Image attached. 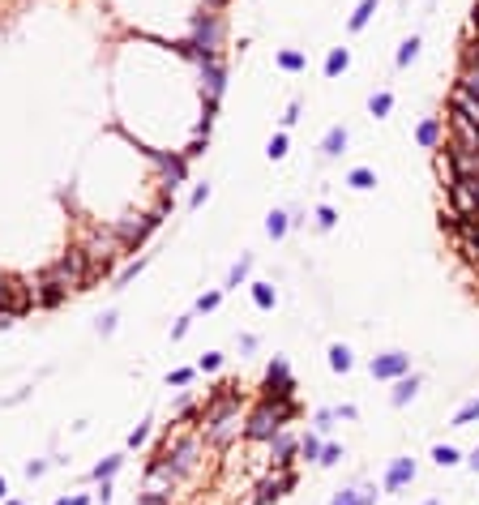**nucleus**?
<instances>
[{
  "mask_svg": "<svg viewBox=\"0 0 479 505\" xmlns=\"http://www.w3.org/2000/svg\"><path fill=\"white\" fill-rule=\"evenodd\" d=\"M146 441H150V420H146V424H137L133 433H129V450H141Z\"/></svg>",
  "mask_w": 479,
  "mask_h": 505,
  "instance_id": "a19ab883",
  "label": "nucleus"
},
{
  "mask_svg": "<svg viewBox=\"0 0 479 505\" xmlns=\"http://www.w3.org/2000/svg\"><path fill=\"white\" fill-rule=\"evenodd\" d=\"M218 368H223V356H218V351H206V356L197 360V373H218Z\"/></svg>",
  "mask_w": 479,
  "mask_h": 505,
  "instance_id": "58836bf2",
  "label": "nucleus"
},
{
  "mask_svg": "<svg viewBox=\"0 0 479 505\" xmlns=\"http://www.w3.org/2000/svg\"><path fill=\"white\" fill-rule=\"evenodd\" d=\"M372 501H376L372 488H347V493H338L330 505H372Z\"/></svg>",
  "mask_w": 479,
  "mask_h": 505,
  "instance_id": "b1692460",
  "label": "nucleus"
},
{
  "mask_svg": "<svg viewBox=\"0 0 479 505\" xmlns=\"http://www.w3.org/2000/svg\"><path fill=\"white\" fill-rule=\"evenodd\" d=\"M330 424H334V411H317V420H313V433H325Z\"/></svg>",
  "mask_w": 479,
  "mask_h": 505,
  "instance_id": "a18cd8bd",
  "label": "nucleus"
},
{
  "mask_svg": "<svg viewBox=\"0 0 479 505\" xmlns=\"http://www.w3.org/2000/svg\"><path fill=\"white\" fill-rule=\"evenodd\" d=\"M342 150H347V129H342V124L325 129V137H321V155H325V159H338Z\"/></svg>",
  "mask_w": 479,
  "mask_h": 505,
  "instance_id": "f3484780",
  "label": "nucleus"
},
{
  "mask_svg": "<svg viewBox=\"0 0 479 505\" xmlns=\"http://www.w3.org/2000/svg\"><path fill=\"white\" fill-rule=\"evenodd\" d=\"M265 155H270L274 163L287 159V133H274V137H270V146H265Z\"/></svg>",
  "mask_w": 479,
  "mask_h": 505,
  "instance_id": "c9c22d12",
  "label": "nucleus"
},
{
  "mask_svg": "<svg viewBox=\"0 0 479 505\" xmlns=\"http://www.w3.org/2000/svg\"><path fill=\"white\" fill-rule=\"evenodd\" d=\"M372 13H376V0H360V9L351 13V22H347V31H351V35H360L368 22H372Z\"/></svg>",
  "mask_w": 479,
  "mask_h": 505,
  "instance_id": "aec40b11",
  "label": "nucleus"
},
{
  "mask_svg": "<svg viewBox=\"0 0 479 505\" xmlns=\"http://www.w3.org/2000/svg\"><path fill=\"white\" fill-rule=\"evenodd\" d=\"M232 0H201V13H223Z\"/></svg>",
  "mask_w": 479,
  "mask_h": 505,
  "instance_id": "de8ad7c7",
  "label": "nucleus"
},
{
  "mask_svg": "<svg viewBox=\"0 0 479 505\" xmlns=\"http://www.w3.org/2000/svg\"><path fill=\"white\" fill-rule=\"evenodd\" d=\"M347 185L360 189V193H368V189H376V171H372V167H351V171H347Z\"/></svg>",
  "mask_w": 479,
  "mask_h": 505,
  "instance_id": "5701e85b",
  "label": "nucleus"
},
{
  "mask_svg": "<svg viewBox=\"0 0 479 505\" xmlns=\"http://www.w3.org/2000/svg\"><path fill=\"white\" fill-rule=\"evenodd\" d=\"M351 65V52L347 47H330V56H325V78H338V73H347Z\"/></svg>",
  "mask_w": 479,
  "mask_h": 505,
  "instance_id": "4be33fe9",
  "label": "nucleus"
},
{
  "mask_svg": "<svg viewBox=\"0 0 479 505\" xmlns=\"http://www.w3.org/2000/svg\"><path fill=\"white\" fill-rule=\"evenodd\" d=\"M415 479V459H394L385 467V493H402Z\"/></svg>",
  "mask_w": 479,
  "mask_h": 505,
  "instance_id": "2eb2a0df",
  "label": "nucleus"
},
{
  "mask_svg": "<svg viewBox=\"0 0 479 505\" xmlns=\"http://www.w3.org/2000/svg\"><path fill=\"white\" fill-rule=\"evenodd\" d=\"M112 493H116V488H112V479H98V493H94V497L107 505V501H112Z\"/></svg>",
  "mask_w": 479,
  "mask_h": 505,
  "instance_id": "8fccbe9b",
  "label": "nucleus"
},
{
  "mask_svg": "<svg viewBox=\"0 0 479 505\" xmlns=\"http://www.w3.org/2000/svg\"><path fill=\"white\" fill-rule=\"evenodd\" d=\"M338 223V214H334V206H317V227L321 232H330V227Z\"/></svg>",
  "mask_w": 479,
  "mask_h": 505,
  "instance_id": "79ce46f5",
  "label": "nucleus"
},
{
  "mask_svg": "<svg viewBox=\"0 0 479 505\" xmlns=\"http://www.w3.org/2000/svg\"><path fill=\"white\" fill-rule=\"evenodd\" d=\"M445 146L453 150H479V124L467 120V116H453L449 112V133H445Z\"/></svg>",
  "mask_w": 479,
  "mask_h": 505,
  "instance_id": "f8f14e48",
  "label": "nucleus"
},
{
  "mask_svg": "<svg viewBox=\"0 0 479 505\" xmlns=\"http://www.w3.org/2000/svg\"><path fill=\"white\" fill-rule=\"evenodd\" d=\"M240 351H257V339L253 334H240Z\"/></svg>",
  "mask_w": 479,
  "mask_h": 505,
  "instance_id": "5fc2aeb1",
  "label": "nucleus"
},
{
  "mask_svg": "<svg viewBox=\"0 0 479 505\" xmlns=\"http://www.w3.org/2000/svg\"><path fill=\"white\" fill-rule=\"evenodd\" d=\"M274 300H279V296H274V287H270V283H253V305H257V309H265V313H270V309H274Z\"/></svg>",
  "mask_w": 479,
  "mask_h": 505,
  "instance_id": "f704fd0d",
  "label": "nucleus"
},
{
  "mask_svg": "<svg viewBox=\"0 0 479 505\" xmlns=\"http://www.w3.org/2000/svg\"><path fill=\"white\" fill-rule=\"evenodd\" d=\"M471 35H479V0H475V9H471V26H467Z\"/></svg>",
  "mask_w": 479,
  "mask_h": 505,
  "instance_id": "6e6d98bb",
  "label": "nucleus"
},
{
  "mask_svg": "<svg viewBox=\"0 0 479 505\" xmlns=\"http://www.w3.org/2000/svg\"><path fill=\"white\" fill-rule=\"evenodd\" d=\"M261 398H270V402H291V398H295V382H291V368H287L283 356H274V360H270Z\"/></svg>",
  "mask_w": 479,
  "mask_h": 505,
  "instance_id": "1a4fd4ad",
  "label": "nucleus"
},
{
  "mask_svg": "<svg viewBox=\"0 0 479 505\" xmlns=\"http://www.w3.org/2000/svg\"><path fill=\"white\" fill-rule=\"evenodd\" d=\"M197 82H201V103L218 108V99L227 90V65H223V56H201L197 60Z\"/></svg>",
  "mask_w": 479,
  "mask_h": 505,
  "instance_id": "423d86ee",
  "label": "nucleus"
},
{
  "mask_svg": "<svg viewBox=\"0 0 479 505\" xmlns=\"http://www.w3.org/2000/svg\"><path fill=\"white\" fill-rule=\"evenodd\" d=\"M163 219L155 214V210H150V214H129V219H116L112 223V232H116V240L124 244V252H133V248H141L146 240H150V232H155V227H159Z\"/></svg>",
  "mask_w": 479,
  "mask_h": 505,
  "instance_id": "39448f33",
  "label": "nucleus"
},
{
  "mask_svg": "<svg viewBox=\"0 0 479 505\" xmlns=\"http://www.w3.org/2000/svg\"><path fill=\"white\" fill-rule=\"evenodd\" d=\"M295 120H299V99H291V103H287V116H283V124H287V129H291Z\"/></svg>",
  "mask_w": 479,
  "mask_h": 505,
  "instance_id": "09e8293b",
  "label": "nucleus"
},
{
  "mask_svg": "<svg viewBox=\"0 0 479 505\" xmlns=\"http://www.w3.org/2000/svg\"><path fill=\"white\" fill-rule=\"evenodd\" d=\"M467 467H471V471H479V445L471 450V459H467Z\"/></svg>",
  "mask_w": 479,
  "mask_h": 505,
  "instance_id": "13d9d810",
  "label": "nucleus"
},
{
  "mask_svg": "<svg viewBox=\"0 0 479 505\" xmlns=\"http://www.w3.org/2000/svg\"><path fill=\"white\" fill-rule=\"evenodd\" d=\"M321 433H299V450H295V459L299 463H317L321 459Z\"/></svg>",
  "mask_w": 479,
  "mask_h": 505,
  "instance_id": "a211bd4d",
  "label": "nucleus"
},
{
  "mask_svg": "<svg viewBox=\"0 0 479 505\" xmlns=\"http://www.w3.org/2000/svg\"><path fill=\"white\" fill-rule=\"evenodd\" d=\"M146 159L159 167V189H180L189 180V159L184 155H163V150H146Z\"/></svg>",
  "mask_w": 479,
  "mask_h": 505,
  "instance_id": "0eeeda50",
  "label": "nucleus"
},
{
  "mask_svg": "<svg viewBox=\"0 0 479 505\" xmlns=\"http://www.w3.org/2000/svg\"><path fill=\"white\" fill-rule=\"evenodd\" d=\"M368 112H372L376 120H385V116L394 112V94H390V90H376V94L368 99Z\"/></svg>",
  "mask_w": 479,
  "mask_h": 505,
  "instance_id": "a878e982",
  "label": "nucleus"
},
{
  "mask_svg": "<svg viewBox=\"0 0 479 505\" xmlns=\"http://www.w3.org/2000/svg\"><path fill=\"white\" fill-rule=\"evenodd\" d=\"M419 394V377L415 373H407V377H398V382H394V394H390V402H394V407H407V402Z\"/></svg>",
  "mask_w": 479,
  "mask_h": 505,
  "instance_id": "dca6fc26",
  "label": "nucleus"
},
{
  "mask_svg": "<svg viewBox=\"0 0 479 505\" xmlns=\"http://www.w3.org/2000/svg\"><path fill=\"white\" fill-rule=\"evenodd\" d=\"M120 467H124V459H120V454H112V459H103V463H94L90 479H94V484H98V479H112V475H116Z\"/></svg>",
  "mask_w": 479,
  "mask_h": 505,
  "instance_id": "c85d7f7f",
  "label": "nucleus"
},
{
  "mask_svg": "<svg viewBox=\"0 0 479 505\" xmlns=\"http://www.w3.org/2000/svg\"><path fill=\"white\" fill-rule=\"evenodd\" d=\"M433 459H437V467H453V463L462 459V454L453 450V445H437V450H433Z\"/></svg>",
  "mask_w": 479,
  "mask_h": 505,
  "instance_id": "e433bc0d",
  "label": "nucleus"
},
{
  "mask_svg": "<svg viewBox=\"0 0 479 505\" xmlns=\"http://www.w3.org/2000/svg\"><path fill=\"white\" fill-rule=\"evenodd\" d=\"M299 484V475H295V467L291 471H279V467H265L261 471V479H257V501L261 505H270V501H283L291 488Z\"/></svg>",
  "mask_w": 479,
  "mask_h": 505,
  "instance_id": "6e6552de",
  "label": "nucleus"
},
{
  "mask_svg": "<svg viewBox=\"0 0 479 505\" xmlns=\"http://www.w3.org/2000/svg\"><path fill=\"white\" fill-rule=\"evenodd\" d=\"M73 248H82L86 252V262H90V279H107V274L116 270V257L124 252V244L116 240L112 232V223H86L82 232H78V244Z\"/></svg>",
  "mask_w": 479,
  "mask_h": 505,
  "instance_id": "f257e3e1",
  "label": "nucleus"
},
{
  "mask_svg": "<svg viewBox=\"0 0 479 505\" xmlns=\"http://www.w3.org/2000/svg\"><path fill=\"white\" fill-rule=\"evenodd\" d=\"M475 420H479V398H471L467 407L453 411V428H467V424H475Z\"/></svg>",
  "mask_w": 479,
  "mask_h": 505,
  "instance_id": "72a5a7b5",
  "label": "nucleus"
},
{
  "mask_svg": "<svg viewBox=\"0 0 479 505\" xmlns=\"http://www.w3.org/2000/svg\"><path fill=\"white\" fill-rule=\"evenodd\" d=\"M458 60H462V69H479V35H471V31H467V39H462V52H458Z\"/></svg>",
  "mask_w": 479,
  "mask_h": 505,
  "instance_id": "393cba45",
  "label": "nucleus"
},
{
  "mask_svg": "<svg viewBox=\"0 0 479 505\" xmlns=\"http://www.w3.org/2000/svg\"><path fill=\"white\" fill-rule=\"evenodd\" d=\"M9 497V484H5V475H0V501H5Z\"/></svg>",
  "mask_w": 479,
  "mask_h": 505,
  "instance_id": "bf43d9fd",
  "label": "nucleus"
},
{
  "mask_svg": "<svg viewBox=\"0 0 479 505\" xmlns=\"http://www.w3.org/2000/svg\"><path fill=\"white\" fill-rule=\"evenodd\" d=\"M189 43L197 47V56H223L227 47V17L223 13H197L189 26Z\"/></svg>",
  "mask_w": 479,
  "mask_h": 505,
  "instance_id": "7ed1b4c3",
  "label": "nucleus"
},
{
  "mask_svg": "<svg viewBox=\"0 0 479 505\" xmlns=\"http://www.w3.org/2000/svg\"><path fill=\"white\" fill-rule=\"evenodd\" d=\"M419 56V35H411V39H402V47H398V56H394V65L398 69H407L411 60Z\"/></svg>",
  "mask_w": 479,
  "mask_h": 505,
  "instance_id": "c756f323",
  "label": "nucleus"
},
{
  "mask_svg": "<svg viewBox=\"0 0 479 505\" xmlns=\"http://www.w3.org/2000/svg\"><path fill=\"white\" fill-rule=\"evenodd\" d=\"M31 291H35V309H60L64 300H69V291L52 279V274H35V283H31Z\"/></svg>",
  "mask_w": 479,
  "mask_h": 505,
  "instance_id": "ddd939ff",
  "label": "nucleus"
},
{
  "mask_svg": "<svg viewBox=\"0 0 479 505\" xmlns=\"http://www.w3.org/2000/svg\"><path fill=\"white\" fill-rule=\"evenodd\" d=\"M291 232V214L287 210H270V219H265V236L270 240H283Z\"/></svg>",
  "mask_w": 479,
  "mask_h": 505,
  "instance_id": "6ab92c4d",
  "label": "nucleus"
},
{
  "mask_svg": "<svg viewBox=\"0 0 479 505\" xmlns=\"http://www.w3.org/2000/svg\"><path fill=\"white\" fill-rule=\"evenodd\" d=\"M411 373V356L407 351H385V356H372V377L376 382H398V377Z\"/></svg>",
  "mask_w": 479,
  "mask_h": 505,
  "instance_id": "9b49d317",
  "label": "nucleus"
},
{
  "mask_svg": "<svg viewBox=\"0 0 479 505\" xmlns=\"http://www.w3.org/2000/svg\"><path fill=\"white\" fill-rule=\"evenodd\" d=\"M47 274L64 287V291H90L94 287V279H90V262H86V252L82 248H69L60 262H52L47 266Z\"/></svg>",
  "mask_w": 479,
  "mask_h": 505,
  "instance_id": "20e7f679",
  "label": "nucleus"
},
{
  "mask_svg": "<svg viewBox=\"0 0 479 505\" xmlns=\"http://www.w3.org/2000/svg\"><path fill=\"white\" fill-rule=\"evenodd\" d=\"M206 197H210V185H197L193 197H189V206H193V210H197V206H206Z\"/></svg>",
  "mask_w": 479,
  "mask_h": 505,
  "instance_id": "c03bdc74",
  "label": "nucleus"
},
{
  "mask_svg": "<svg viewBox=\"0 0 479 505\" xmlns=\"http://www.w3.org/2000/svg\"><path fill=\"white\" fill-rule=\"evenodd\" d=\"M424 505H441V501H424Z\"/></svg>",
  "mask_w": 479,
  "mask_h": 505,
  "instance_id": "680f3d73",
  "label": "nucleus"
},
{
  "mask_svg": "<svg viewBox=\"0 0 479 505\" xmlns=\"http://www.w3.org/2000/svg\"><path fill=\"white\" fill-rule=\"evenodd\" d=\"M193 373H197V368H175V373H167V386H175V390H184V386L193 382Z\"/></svg>",
  "mask_w": 479,
  "mask_h": 505,
  "instance_id": "ea45409f",
  "label": "nucleus"
},
{
  "mask_svg": "<svg viewBox=\"0 0 479 505\" xmlns=\"http://www.w3.org/2000/svg\"><path fill=\"white\" fill-rule=\"evenodd\" d=\"M56 505H90V497H60Z\"/></svg>",
  "mask_w": 479,
  "mask_h": 505,
  "instance_id": "4d7b16f0",
  "label": "nucleus"
},
{
  "mask_svg": "<svg viewBox=\"0 0 479 505\" xmlns=\"http://www.w3.org/2000/svg\"><path fill=\"white\" fill-rule=\"evenodd\" d=\"M356 416H360L356 407H334V420H356Z\"/></svg>",
  "mask_w": 479,
  "mask_h": 505,
  "instance_id": "864d4df0",
  "label": "nucleus"
},
{
  "mask_svg": "<svg viewBox=\"0 0 479 505\" xmlns=\"http://www.w3.org/2000/svg\"><path fill=\"white\" fill-rule=\"evenodd\" d=\"M223 305V287H214V291H201L197 296V305H193V313H214Z\"/></svg>",
  "mask_w": 479,
  "mask_h": 505,
  "instance_id": "473e14b6",
  "label": "nucleus"
},
{
  "mask_svg": "<svg viewBox=\"0 0 479 505\" xmlns=\"http://www.w3.org/2000/svg\"><path fill=\"white\" fill-rule=\"evenodd\" d=\"M453 90H467L479 99V69H458V82H453Z\"/></svg>",
  "mask_w": 479,
  "mask_h": 505,
  "instance_id": "2f4dec72",
  "label": "nucleus"
},
{
  "mask_svg": "<svg viewBox=\"0 0 479 505\" xmlns=\"http://www.w3.org/2000/svg\"><path fill=\"white\" fill-rule=\"evenodd\" d=\"M5 505H26V501H17V497H5Z\"/></svg>",
  "mask_w": 479,
  "mask_h": 505,
  "instance_id": "052dcab7",
  "label": "nucleus"
},
{
  "mask_svg": "<svg viewBox=\"0 0 479 505\" xmlns=\"http://www.w3.org/2000/svg\"><path fill=\"white\" fill-rule=\"evenodd\" d=\"M279 69L283 73H304L308 69V56L295 52V47H283V52H279Z\"/></svg>",
  "mask_w": 479,
  "mask_h": 505,
  "instance_id": "412c9836",
  "label": "nucleus"
},
{
  "mask_svg": "<svg viewBox=\"0 0 479 505\" xmlns=\"http://www.w3.org/2000/svg\"><path fill=\"white\" fill-rule=\"evenodd\" d=\"M248 270H253V257H240L232 270H227V287H223V291H236V287L248 279Z\"/></svg>",
  "mask_w": 479,
  "mask_h": 505,
  "instance_id": "bb28decb",
  "label": "nucleus"
},
{
  "mask_svg": "<svg viewBox=\"0 0 479 505\" xmlns=\"http://www.w3.org/2000/svg\"><path fill=\"white\" fill-rule=\"evenodd\" d=\"M351 364H356V356H351V347L334 343V347H330V368H334V373H351Z\"/></svg>",
  "mask_w": 479,
  "mask_h": 505,
  "instance_id": "cd10ccee",
  "label": "nucleus"
},
{
  "mask_svg": "<svg viewBox=\"0 0 479 505\" xmlns=\"http://www.w3.org/2000/svg\"><path fill=\"white\" fill-rule=\"evenodd\" d=\"M295 450H299V437L291 433V428H279V433L265 441V463L279 467V471H291L295 467Z\"/></svg>",
  "mask_w": 479,
  "mask_h": 505,
  "instance_id": "9d476101",
  "label": "nucleus"
},
{
  "mask_svg": "<svg viewBox=\"0 0 479 505\" xmlns=\"http://www.w3.org/2000/svg\"><path fill=\"white\" fill-rule=\"evenodd\" d=\"M338 459H342V445H334V441H330V445H321V459H317V467H334Z\"/></svg>",
  "mask_w": 479,
  "mask_h": 505,
  "instance_id": "4c0bfd02",
  "label": "nucleus"
},
{
  "mask_svg": "<svg viewBox=\"0 0 479 505\" xmlns=\"http://www.w3.org/2000/svg\"><path fill=\"white\" fill-rule=\"evenodd\" d=\"M299 416V402L291 398V402H270V398H261L253 411L244 416V441H257V445H265L279 428H287L291 420Z\"/></svg>",
  "mask_w": 479,
  "mask_h": 505,
  "instance_id": "f03ea898",
  "label": "nucleus"
},
{
  "mask_svg": "<svg viewBox=\"0 0 479 505\" xmlns=\"http://www.w3.org/2000/svg\"><path fill=\"white\" fill-rule=\"evenodd\" d=\"M137 505H171V497H163V493H137Z\"/></svg>",
  "mask_w": 479,
  "mask_h": 505,
  "instance_id": "37998d69",
  "label": "nucleus"
},
{
  "mask_svg": "<svg viewBox=\"0 0 479 505\" xmlns=\"http://www.w3.org/2000/svg\"><path fill=\"white\" fill-rule=\"evenodd\" d=\"M43 471H47V463H43V459H35V463H26V475H31V479H39Z\"/></svg>",
  "mask_w": 479,
  "mask_h": 505,
  "instance_id": "603ef678",
  "label": "nucleus"
},
{
  "mask_svg": "<svg viewBox=\"0 0 479 505\" xmlns=\"http://www.w3.org/2000/svg\"><path fill=\"white\" fill-rule=\"evenodd\" d=\"M146 266H150V257H137V262H129V266H124V270L116 274V291H120V287H129V283L137 279V274H141Z\"/></svg>",
  "mask_w": 479,
  "mask_h": 505,
  "instance_id": "7c9ffc66",
  "label": "nucleus"
},
{
  "mask_svg": "<svg viewBox=\"0 0 479 505\" xmlns=\"http://www.w3.org/2000/svg\"><path fill=\"white\" fill-rule=\"evenodd\" d=\"M415 142H419L424 150H441V142H445V120H441V116H424V120L415 124Z\"/></svg>",
  "mask_w": 479,
  "mask_h": 505,
  "instance_id": "4468645a",
  "label": "nucleus"
},
{
  "mask_svg": "<svg viewBox=\"0 0 479 505\" xmlns=\"http://www.w3.org/2000/svg\"><path fill=\"white\" fill-rule=\"evenodd\" d=\"M116 321H120L116 313H103V317H98V334H112V330H116Z\"/></svg>",
  "mask_w": 479,
  "mask_h": 505,
  "instance_id": "49530a36",
  "label": "nucleus"
},
{
  "mask_svg": "<svg viewBox=\"0 0 479 505\" xmlns=\"http://www.w3.org/2000/svg\"><path fill=\"white\" fill-rule=\"evenodd\" d=\"M189 321H193V317H180V321H175V325H171V339H184V334H189Z\"/></svg>",
  "mask_w": 479,
  "mask_h": 505,
  "instance_id": "3c124183",
  "label": "nucleus"
}]
</instances>
